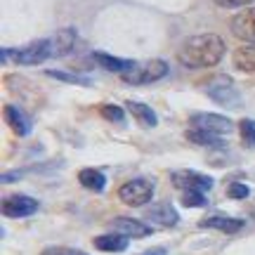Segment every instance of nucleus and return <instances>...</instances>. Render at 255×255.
Returning a JSON list of instances; mask_svg holds the SVG:
<instances>
[{"instance_id":"1a4fd4ad","label":"nucleus","mask_w":255,"mask_h":255,"mask_svg":"<svg viewBox=\"0 0 255 255\" xmlns=\"http://www.w3.org/2000/svg\"><path fill=\"white\" fill-rule=\"evenodd\" d=\"M232 33L246 45H255V7L241 9L232 19Z\"/></svg>"},{"instance_id":"0eeeda50","label":"nucleus","mask_w":255,"mask_h":255,"mask_svg":"<svg viewBox=\"0 0 255 255\" xmlns=\"http://www.w3.org/2000/svg\"><path fill=\"white\" fill-rule=\"evenodd\" d=\"M170 180L180 191H201V194L210 191L215 184L210 175L194 173V170H177V173L170 175Z\"/></svg>"},{"instance_id":"6e6552de","label":"nucleus","mask_w":255,"mask_h":255,"mask_svg":"<svg viewBox=\"0 0 255 255\" xmlns=\"http://www.w3.org/2000/svg\"><path fill=\"white\" fill-rule=\"evenodd\" d=\"M38 208H40V203L26 194H12L7 199H2V215L5 218H31L33 213H38Z\"/></svg>"},{"instance_id":"393cba45","label":"nucleus","mask_w":255,"mask_h":255,"mask_svg":"<svg viewBox=\"0 0 255 255\" xmlns=\"http://www.w3.org/2000/svg\"><path fill=\"white\" fill-rule=\"evenodd\" d=\"M40 255H90V253H83L78 248H69V246H50Z\"/></svg>"},{"instance_id":"dca6fc26","label":"nucleus","mask_w":255,"mask_h":255,"mask_svg":"<svg viewBox=\"0 0 255 255\" xmlns=\"http://www.w3.org/2000/svg\"><path fill=\"white\" fill-rule=\"evenodd\" d=\"M95 248H100L104 253H123L128 248V237L119 234V232H111V234H102L95 239Z\"/></svg>"},{"instance_id":"aec40b11","label":"nucleus","mask_w":255,"mask_h":255,"mask_svg":"<svg viewBox=\"0 0 255 255\" xmlns=\"http://www.w3.org/2000/svg\"><path fill=\"white\" fill-rule=\"evenodd\" d=\"M187 137H189L194 144L210 146V149H225V139L220 135H210V132H201V130H189Z\"/></svg>"},{"instance_id":"412c9836","label":"nucleus","mask_w":255,"mask_h":255,"mask_svg":"<svg viewBox=\"0 0 255 255\" xmlns=\"http://www.w3.org/2000/svg\"><path fill=\"white\" fill-rule=\"evenodd\" d=\"M50 78H57L62 83H71V85H92L90 76H83V73H71V71H59V69H47Z\"/></svg>"},{"instance_id":"f03ea898","label":"nucleus","mask_w":255,"mask_h":255,"mask_svg":"<svg viewBox=\"0 0 255 255\" xmlns=\"http://www.w3.org/2000/svg\"><path fill=\"white\" fill-rule=\"evenodd\" d=\"M2 55V64L5 62H17V64H24V66H36V64H43L47 59L55 57V45H52V38H40V40H33L24 47H2L0 50Z\"/></svg>"},{"instance_id":"423d86ee","label":"nucleus","mask_w":255,"mask_h":255,"mask_svg":"<svg viewBox=\"0 0 255 255\" xmlns=\"http://www.w3.org/2000/svg\"><path fill=\"white\" fill-rule=\"evenodd\" d=\"M191 130H201V132H210V135H220L225 137L232 132V121L227 116H220V114H194L189 119Z\"/></svg>"},{"instance_id":"a878e982","label":"nucleus","mask_w":255,"mask_h":255,"mask_svg":"<svg viewBox=\"0 0 255 255\" xmlns=\"http://www.w3.org/2000/svg\"><path fill=\"white\" fill-rule=\"evenodd\" d=\"M248 194H251V189H248L244 182H232L227 187V196H229V199H246Z\"/></svg>"},{"instance_id":"9b49d317","label":"nucleus","mask_w":255,"mask_h":255,"mask_svg":"<svg viewBox=\"0 0 255 255\" xmlns=\"http://www.w3.org/2000/svg\"><path fill=\"white\" fill-rule=\"evenodd\" d=\"M146 220H151V222L161 225V227H175L180 222V215H177L173 203L161 201V203H154L151 208L146 210Z\"/></svg>"},{"instance_id":"39448f33","label":"nucleus","mask_w":255,"mask_h":255,"mask_svg":"<svg viewBox=\"0 0 255 255\" xmlns=\"http://www.w3.org/2000/svg\"><path fill=\"white\" fill-rule=\"evenodd\" d=\"M119 199L126 203V206H132V208H139L149 201L154 199V184L146 177H135V180H128L123 187L119 189Z\"/></svg>"},{"instance_id":"20e7f679","label":"nucleus","mask_w":255,"mask_h":255,"mask_svg":"<svg viewBox=\"0 0 255 255\" xmlns=\"http://www.w3.org/2000/svg\"><path fill=\"white\" fill-rule=\"evenodd\" d=\"M168 76V64L163 59H149V62H137L132 71L123 73L121 78L128 85H151Z\"/></svg>"},{"instance_id":"4468645a","label":"nucleus","mask_w":255,"mask_h":255,"mask_svg":"<svg viewBox=\"0 0 255 255\" xmlns=\"http://www.w3.org/2000/svg\"><path fill=\"white\" fill-rule=\"evenodd\" d=\"M52 38V45H55V57H64L69 55L73 47H76V43H78V36H76V31L73 28H59Z\"/></svg>"},{"instance_id":"a211bd4d","label":"nucleus","mask_w":255,"mask_h":255,"mask_svg":"<svg viewBox=\"0 0 255 255\" xmlns=\"http://www.w3.org/2000/svg\"><path fill=\"white\" fill-rule=\"evenodd\" d=\"M234 66L244 73H255V45H244L234 50Z\"/></svg>"},{"instance_id":"2eb2a0df","label":"nucleus","mask_w":255,"mask_h":255,"mask_svg":"<svg viewBox=\"0 0 255 255\" xmlns=\"http://www.w3.org/2000/svg\"><path fill=\"white\" fill-rule=\"evenodd\" d=\"M5 121H7V126L17 132V135L26 137L31 132V119H28L26 114L17 107H5Z\"/></svg>"},{"instance_id":"cd10ccee","label":"nucleus","mask_w":255,"mask_h":255,"mask_svg":"<svg viewBox=\"0 0 255 255\" xmlns=\"http://www.w3.org/2000/svg\"><path fill=\"white\" fill-rule=\"evenodd\" d=\"M142 255H168V251L165 248H151V251H146V253Z\"/></svg>"},{"instance_id":"7ed1b4c3","label":"nucleus","mask_w":255,"mask_h":255,"mask_svg":"<svg viewBox=\"0 0 255 255\" xmlns=\"http://www.w3.org/2000/svg\"><path fill=\"white\" fill-rule=\"evenodd\" d=\"M203 88H206V95L220 107H239L241 104V92L237 90V83L225 73L213 76Z\"/></svg>"},{"instance_id":"4be33fe9","label":"nucleus","mask_w":255,"mask_h":255,"mask_svg":"<svg viewBox=\"0 0 255 255\" xmlns=\"http://www.w3.org/2000/svg\"><path fill=\"white\" fill-rule=\"evenodd\" d=\"M239 132L246 146H255V121L253 119H241L239 121Z\"/></svg>"},{"instance_id":"f3484780","label":"nucleus","mask_w":255,"mask_h":255,"mask_svg":"<svg viewBox=\"0 0 255 255\" xmlns=\"http://www.w3.org/2000/svg\"><path fill=\"white\" fill-rule=\"evenodd\" d=\"M78 182L90 191H104L107 187V175L97 170V168H83L78 173Z\"/></svg>"},{"instance_id":"bb28decb","label":"nucleus","mask_w":255,"mask_h":255,"mask_svg":"<svg viewBox=\"0 0 255 255\" xmlns=\"http://www.w3.org/2000/svg\"><path fill=\"white\" fill-rule=\"evenodd\" d=\"M251 2L255 0H215V5L225 9H239V7H251Z\"/></svg>"},{"instance_id":"6ab92c4d","label":"nucleus","mask_w":255,"mask_h":255,"mask_svg":"<svg viewBox=\"0 0 255 255\" xmlns=\"http://www.w3.org/2000/svg\"><path fill=\"white\" fill-rule=\"evenodd\" d=\"M126 109H130V114L135 116L142 126L146 128H154L156 123H158V119H156V114L146 104H142V102H126Z\"/></svg>"},{"instance_id":"f257e3e1","label":"nucleus","mask_w":255,"mask_h":255,"mask_svg":"<svg viewBox=\"0 0 255 255\" xmlns=\"http://www.w3.org/2000/svg\"><path fill=\"white\" fill-rule=\"evenodd\" d=\"M227 52L225 40L218 33H199L189 36L177 50V62L184 69H213L222 62Z\"/></svg>"},{"instance_id":"5701e85b","label":"nucleus","mask_w":255,"mask_h":255,"mask_svg":"<svg viewBox=\"0 0 255 255\" xmlns=\"http://www.w3.org/2000/svg\"><path fill=\"white\" fill-rule=\"evenodd\" d=\"M102 116L114 121V123H126V111L121 109V107H114V104H104L102 107Z\"/></svg>"},{"instance_id":"f8f14e48","label":"nucleus","mask_w":255,"mask_h":255,"mask_svg":"<svg viewBox=\"0 0 255 255\" xmlns=\"http://www.w3.org/2000/svg\"><path fill=\"white\" fill-rule=\"evenodd\" d=\"M201 227H210V229H218V232H225V234H234L239 229H244V220L239 218H227V215H208V218L201 220Z\"/></svg>"},{"instance_id":"ddd939ff","label":"nucleus","mask_w":255,"mask_h":255,"mask_svg":"<svg viewBox=\"0 0 255 255\" xmlns=\"http://www.w3.org/2000/svg\"><path fill=\"white\" fill-rule=\"evenodd\" d=\"M95 62L100 64L102 69H107V71H111V73H119V76L132 71L137 64L135 59H121V57H111V55H107V52H95Z\"/></svg>"},{"instance_id":"b1692460","label":"nucleus","mask_w":255,"mask_h":255,"mask_svg":"<svg viewBox=\"0 0 255 255\" xmlns=\"http://www.w3.org/2000/svg\"><path fill=\"white\" fill-rule=\"evenodd\" d=\"M182 203L184 206H206V194H201V191H182Z\"/></svg>"},{"instance_id":"9d476101","label":"nucleus","mask_w":255,"mask_h":255,"mask_svg":"<svg viewBox=\"0 0 255 255\" xmlns=\"http://www.w3.org/2000/svg\"><path fill=\"white\" fill-rule=\"evenodd\" d=\"M111 229L128 239H146L154 234V229L149 225H144V222H139L135 218H114L111 220Z\"/></svg>"}]
</instances>
